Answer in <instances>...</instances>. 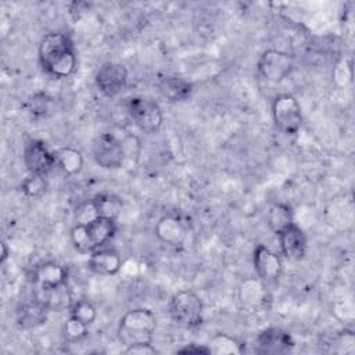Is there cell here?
<instances>
[{
    "label": "cell",
    "mask_w": 355,
    "mask_h": 355,
    "mask_svg": "<svg viewBox=\"0 0 355 355\" xmlns=\"http://www.w3.org/2000/svg\"><path fill=\"white\" fill-rule=\"evenodd\" d=\"M69 315L90 326L94 323V320L97 318V309L92 302H89L86 300H78V301L72 302V305L69 308Z\"/></svg>",
    "instance_id": "obj_27"
},
{
    "label": "cell",
    "mask_w": 355,
    "mask_h": 355,
    "mask_svg": "<svg viewBox=\"0 0 355 355\" xmlns=\"http://www.w3.org/2000/svg\"><path fill=\"white\" fill-rule=\"evenodd\" d=\"M279 245L282 255L288 261H301L308 252V239L304 230L293 222L279 234Z\"/></svg>",
    "instance_id": "obj_12"
},
{
    "label": "cell",
    "mask_w": 355,
    "mask_h": 355,
    "mask_svg": "<svg viewBox=\"0 0 355 355\" xmlns=\"http://www.w3.org/2000/svg\"><path fill=\"white\" fill-rule=\"evenodd\" d=\"M50 105H51V98L46 93H43V92L35 93L28 100V111L35 118L44 116L50 111Z\"/></svg>",
    "instance_id": "obj_29"
},
{
    "label": "cell",
    "mask_w": 355,
    "mask_h": 355,
    "mask_svg": "<svg viewBox=\"0 0 355 355\" xmlns=\"http://www.w3.org/2000/svg\"><path fill=\"white\" fill-rule=\"evenodd\" d=\"M252 263L258 279H261L266 286L276 283L282 276L283 263L280 257L263 244H258L255 247Z\"/></svg>",
    "instance_id": "obj_11"
},
{
    "label": "cell",
    "mask_w": 355,
    "mask_h": 355,
    "mask_svg": "<svg viewBox=\"0 0 355 355\" xmlns=\"http://www.w3.org/2000/svg\"><path fill=\"white\" fill-rule=\"evenodd\" d=\"M159 93L169 101H184L191 96L193 85L178 75H166L158 82Z\"/></svg>",
    "instance_id": "obj_18"
},
{
    "label": "cell",
    "mask_w": 355,
    "mask_h": 355,
    "mask_svg": "<svg viewBox=\"0 0 355 355\" xmlns=\"http://www.w3.org/2000/svg\"><path fill=\"white\" fill-rule=\"evenodd\" d=\"M208 348H209L211 354H215V355L243 354V351H244L241 343H239L234 337H232L229 334H225V333L215 334L209 340Z\"/></svg>",
    "instance_id": "obj_24"
},
{
    "label": "cell",
    "mask_w": 355,
    "mask_h": 355,
    "mask_svg": "<svg viewBox=\"0 0 355 355\" xmlns=\"http://www.w3.org/2000/svg\"><path fill=\"white\" fill-rule=\"evenodd\" d=\"M42 291L44 295L43 298H40V301L46 305L49 311L58 312V311L69 309L73 302L67 283L53 288H42Z\"/></svg>",
    "instance_id": "obj_20"
},
{
    "label": "cell",
    "mask_w": 355,
    "mask_h": 355,
    "mask_svg": "<svg viewBox=\"0 0 355 355\" xmlns=\"http://www.w3.org/2000/svg\"><path fill=\"white\" fill-rule=\"evenodd\" d=\"M42 69L54 79L69 78L78 65L75 44L69 35L64 32H50L44 35L37 49Z\"/></svg>",
    "instance_id": "obj_1"
},
{
    "label": "cell",
    "mask_w": 355,
    "mask_h": 355,
    "mask_svg": "<svg viewBox=\"0 0 355 355\" xmlns=\"http://www.w3.org/2000/svg\"><path fill=\"white\" fill-rule=\"evenodd\" d=\"M176 352L178 354H205V355L211 354L208 345H200V344H196V343L187 344V345L179 348Z\"/></svg>",
    "instance_id": "obj_32"
},
{
    "label": "cell",
    "mask_w": 355,
    "mask_h": 355,
    "mask_svg": "<svg viewBox=\"0 0 355 355\" xmlns=\"http://www.w3.org/2000/svg\"><path fill=\"white\" fill-rule=\"evenodd\" d=\"M64 337L68 343H79L85 340L89 334V324L69 315L68 320L64 324Z\"/></svg>",
    "instance_id": "obj_25"
},
{
    "label": "cell",
    "mask_w": 355,
    "mask_h": 355,
    "mask_svg": "<svg viewBox=\"0 0 355 355\" xmlns=\"http://www.w3.org/2000/svg\"><path fill=\"white\" fill-rule=\"evenodd\" d=\"M87 268L97 275L114 276L119 273L122 268V258L114 250L97 248L93 252H90Z\"/></svg>",
    "instance_id": "obj_13"
},
{
    "label": "cell",
    "mask_w": 355,
    "mask_h": 355,
    "mask_svg": "<svg viewBox=\"0 0 355 355\" xmlns=\"http://www.w3.org/2000/svg\"><path fill=\"white\" fill-rule=\"evenodd\" d=\"M22 159L29 173L47 176L55 168L54 151L43 140H31L24 148Z\"/></svg>",
    "instance_id": "obj_9"
},
{
    "label": "cell",
    "mask_w": 355,
    "mask_h": 355,
    "mask_svg": "<svg viewBox=\"0 0 355 355\" xmlns=\"http://www.w3.org/2000/svg\"><path fill=\"white\" fill-rule=\"evenodd\" d=\"M126 111L132 122L143 132H157L164 121L162 110L157 101L143 97L135 96L126 101Z\"/></svg>",
    "instance_id": "obj_5"
},
{
    "label": "cell",
    "mask_w": 355,
    "mask_h": 355,
    "mask_svg": "<svg viewBox=\"0 0 355 355\" xmlns=\"http://www.w3.org/2000/svg\"><path fill=\"white\" fill-rule=\"evenodd\" d=\"M94 82L105 97L118 96L128 83V69L119 62H104L96 72Z\"/></svg>",
    "instance_id": "obj_8"
},
{
    "label": "cell",
    "mask_w": 355,
    "mask_h": 355,
    "mask_svg": "<svg viewBox=\"0 0 355 355\" xmlns=\"http://www.w3.org/2000/svg\"><path fill=\"white\" fill-rule=\"evenodd\" d=\"M55 168L68 176L79 173L83 168L85 159L82 153L73 147H61L54 151Z\"/></svg>",
    "instance_id": "obj_19"
},
{
    "label": "cell",
    "mask_w": 355,
    "mask_h": 355,
    "mask_svg": "<svg viewBox=\"0 0 355 355\" xmlns=\"http://www.w3.org/2000/svg\"><path fill=\"white\" fill-rule=\"evenodd\" d=\"M272 118L276 128L286 135H297L302 125V110L291 93H280L272 101Z\"/></svg>",
    "instance_id": "obj_4"
},
{
    "label": "cell",
    "mask_w": 355,
    "mask_h": 355,
    "mask_svg": "<svg viewBox=\"0 0 355 355\" xmlns=\"http://www.w3.org/2000/svg\"><path fill=\"white\" fill-rule=\"evenodd\" d=\"M295 61L290 53L268 49L265 50L257 62L259 75L272 83H280L284 80L294 69Z\"/></svg>",
    "instance_id": "obj_6"
},
{
    "label": "cell",
    "mask_w": 355,
    "mask_h": 355,
    "mask_svg": "<svg viewBox=\"0 0 355 355\" xmlns=\"http://www.w3.org/2000/svg\"><path fill=\"white\" fill-rule=\"evenodd\" d=\"M93 159L103 169H118L125 162L122 140L112 133L100 135L93 143Z\"/></svg>",
    "instance_id": "obj_7"
},
{
    "label": "cell",
    "mask_w": 355,
    "mask_h": 355,
    "mask_svg": "<svg viewBox=\"0 0 355 355\" xmlns=\"http://www.w3.org/2000/svg\"><path fill=\"white\" fill-rule=\"evenodd\" d=\"M239 295L244 306L255 311L262 309L266 305V301L269 300L266 284L258 277H248L243 280Z\"/></svg>",
    "instance_id": "obj_16"
},
{
    "label": "cell",
    "mask_w": 355,
    "mask_h": 355,
    "mask_svg": "<svg viewBox=\"0 0 355 355\" xmlns=\"http://www.w3.org/2000/svg\"><path fill=\"white\" fill-rule=\"evenodd\" d=\"M86 230L94 250L105 245L116 233L115 219L105 216H94L86 223Z\"/></svg>",
    "instance_id": "obj_17"
},
{
    "label": "cell",
    "mask_w": 355,
    "mask_h": 355,
    "mask_svg": "<svg viewBox=\"0 0 355 355\" xmlns=\"http://www.w3.org/2000/svg\"><path fill=\"white\" fill-rule=\"evenodd\" d=\"M155 236L168 245H179L186 240L187 229L183 225V222L173 215H165L162 216L155 227H154Z\"/></svg>",
    "instance_id": "obj_14"
},
{
    "label": "cell",
    "mask_w": 355,
    "mask_h": 355,
    "mask_svg": "<svg viewBox=\"0 0 355 355\" xmlns=\"http://www.w3.org/2000/svg\"><path fill=\"white\" fill-rule=\"evenodd\" d=\"M90 10V4L87 1H72L68 6V12L69 15L76 21L79 19L86 11Z\"/></svg>",
    "instance_id": "obj_31"
},
{
    "label": "cell",
    "mask_w": 355,
    "mask_h": 355,
    "mask_svg": "<svg viewBox=\"0 0 355 355\" xmlns=\"http://www.w3.org/2000/svg\"><path fill=\"white\" fill-rule=\"evenodd\" d=\"M291 334L280 327H266L255 338V352L265 355H282L293 349Z\"/></svg>",
    "instance_id": "obj_10"
},
{
    "label": "cell",
    "mask_w": 355,
    "mask_h": 355,
    "mask_svg": "<svg viewBox=\"0 0 355 355\" xmlns=\"http://www.w3.org/2000/svg\"><path fill=\"white\" fill-rule=\"evenodd\" d=\"M202 309L201 298L191 290H179L169 301L172 319L186 329H196L202 323Z\"/></svg>",
    "instance_id": "obj_3"
},
{
    "label": "cell",
    "mask_w": 355,
    "mask_h": 355,
    "mask_svg": "<svg viewBox=\"0 0 355 355\" xmlns=\"http://www.w3.org/2000/svg\"><path fill=\"white\" fill-rule=\"evenodd\" d=\"M90 204L94 209L96 216H105L115 220L122 209V201L116 196L110 193L97 194L96 197H93V200H90Z\"/></svg>",
    "instance_id": "obj_22"
},
{
    "label": "cell",
    "mask_w": 355,
    "mask_h": 355,
    "mask_svg": "<svg viewBox=\"0 0 355 355\" xmlns=\"http://www.w3.org/2000/svg\"><path fill=\"white\" fill-rule=\"evenodd\" d=\"M71 241H72L75 250L82 254H90L94 251V247H93L90 237L87 234V230H86V225L83 222H78L71 229Z\"/></svg>",
    "instance_id": "obj_26"
},
{
    "label": "cell",
    "mask_w": 355,
    "mask_h": 355,
    "mask_svg": "<svg viewBox=\"0 0 355 355\" xmlns=\"http://www.w3.org/2000/svg\"><path fill=\"white\" fill-rule=\"evenodd\" d=\"M33 282L40 288H53L68 282V270L65 266L54 261H46L36 266L33 272Z\"/></svg>",
    "instance_id": "obj_15"
},
{
    "label": "cell",
    "mask_w": 355,
    "mask_h": 355,
    "mask_svg": "<svg viewBox=\"0 0 355 355\" xmlns=\"http://www.w3.org/2000/svg\"><path fill=\"white\" fill-rule=\"evenodd\" d=\"M294 222V214L288 204L275 202L268 211L269 229L277 236L283 229Z\"/></svg>",
    "instance_id": "obj_21"
},
{
    "label": "cell",
    "mask_w": 355,
    "mask_h": 355,
    "mask_svg": "<svg viewBox=\"0 0 355 355\" xmlns=\"http://www.w3.org/2000/svg\"><path fill=\"white\" fill-rule=\"evenodd\" d=\"M8 255H10L8 245H7V243H6V241H3V243H1V255H0V263H1V265L7 261Z\"/></svg>",
    "instance_id": "obj_33"
},
{
    "label": "cell",
    "mask_w": 355,
    "mask_h": 355,
    "mask_svg": "<svg viewBox=\"0 0 355 355\" xmlns=\"http://www.w3.org/2000/svg\"><path fill=\"white\" fill-rule=\"evenodd\" d=\"M47 189V180L46 176L29 173L21 183V191L31 198L42 196Z\"/></svg>",
    "instance_id": "obj_28"
},
{
    "label": "cell",
    "mask_w": 355,
    "mask_h": 355,
    "mask_svg": "<svg viewBox=\"0 0 355 355\" xmlns=\"http://www.w3.org/2000/svg\"><path fill=\"white\" fill-rule=\"evenodd\" d=\"M125 354H133V355H155L158 351L151 343H140L129 345L123 349Z\"/></svg>",
    "instance_id": "obj_30"
},
{
    "label": "cell",
    "mask_w": 355,
    "mask_h": 355,
    "mask_svg": "<svg viewBox=\"0 0 355 355\" xmlns=\"http://www.w3.org/2000/svg\"><path fill=\"white\" fill-rule=\"evenodd\" d=\"M47 312L46 305L40 300H36L22 306L18 315V323L22 327H36L46 320Z\"/></svg>",
    "instance_id": "obj_23"
},
{
    "label": "cell",
    "mask_w": 355,
    "mask_h": 355,
    "mask_svg": "<svg viewBox=\"0 0 355 355\" xmlns=\"http://www.w3.org/2000/svg\"><path fill=\"white\" fill-rule=\"evenodd\" d=\"M157 329V318L147 308H135L122 315L116 329V337L125 347L153 343V336Z\"/></svg>",
    "instance_id": "obj_2"
}]
</instances>
